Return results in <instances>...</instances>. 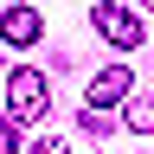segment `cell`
<instances>
[{"instance_id": "obj_4", "label": "cell", "mask_w": 154, "mask_h": 154, "mask_svg": "<svg viewBox=\"0 0 154 154\" xmlns=\"http://www.w3.org/2000/svg\"><path fill=\"white\" fill-rule=\"evenodd\" d=\"M38 32H45V19L32 7H7V19H0V38H7V45H32Z\"/></svg>"}, {"instance_id": "obj_6", "label": "cell", "mask_w": 154, "mask_h": 154, "mask_svg": "<svg viewBox=\"0 0 154 154\" xmlns=\"http://www.w3.org/2000/svg\"><path fill=\"white\" fill-rule=\"evenodd\" d=\"M32 154H71V141H58V135H38V141H32Z\"/></svg>"}, {"instance_id": "obj_8", "label": "cell", "mask_w": 154, "mask_h": 154, "mask_svg": "<svg viewBox=\"0 0 154 154\" xmlns=\"http://www.w3.org/2000/svg\"><path fill=\"white\" fill-rule=\"evenodd\" d=\"M141 7H154V0H141Z\"/></svg>"}, {"instance_id": "obj_3", "label": "cell", "mask_w": 154, "mask_h": 154, "mask_svg": "<svg viewBox=\"0 0 154 154\" xmlns=\"http://www.w3.org/2000/svg\"><path fill=\"white\" fill-rule=\"evenodd\" d=\"M128 96V64H103L90 77V96H84V109H109V103H122Z\"/></svg>"}, {"instance_id": "obj_1", "label": "cell", "mask_w": 154, "mask_h": 154, "mask_svg": "<svg viewBox=\"0 0 154 154\" xmlns=\"http://www.w3.org/2000/svg\"><path fill=\"white\" fill-rule=\"evenodd\" d=\"M7 109H13V122H45V109H51V90H45V77H38L32 64L7 71Z\"/></svg>"}, {"instance_id": "obj_5", "label": "cell", "mask_w": 154, "mask_h": 154, "mask_svg": "<svg viewBox=\"0 0 154 154\" xmlns=\"http://www.w3.org/2000/svg\"><path fill=\"white\" fill-rule=\"evenodd\" d=\"M122 122L135 135H154V90H128L122 96Z\"/></svg>"}, {"instance_id": "obj_2", "label": "cell", "mask_w": 154, "mask_h": 154, "mask_svg": "<svg viewBox=\"0 0 154 154\" xmlns=\"http://www.w3.org/2000/svg\"><path fill=\"white\" fill-rule=\"evenodd\" d=\"M90 19H96V32H103L116 51H135V45H141V19H135L122 0H103V7H96Z\"/></svg>"}, {"instance_id": "obj_7", "label": "cell", "mask_w": 154, "mask_h": 154, "mask_svg": "<svg viewBox=\"0 0 154 154\" xmlns=\"http://www.w3.org/2000/svg\"><path fill=\"white\" fill-rule=\"evenodd\" d=\"M0 154H19V128H0Z\"/></svg>"}]
</instances>
